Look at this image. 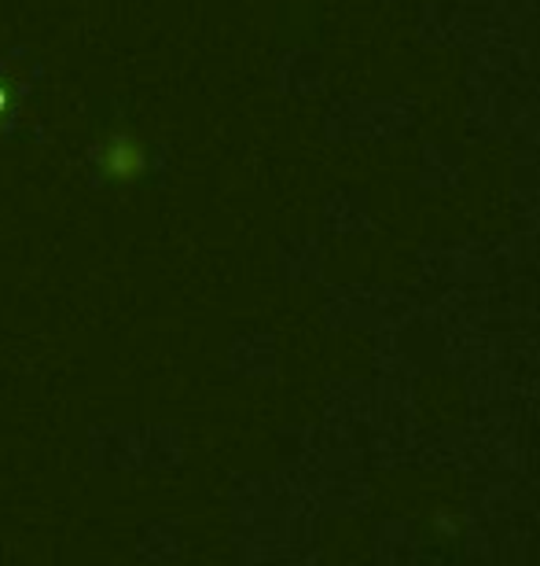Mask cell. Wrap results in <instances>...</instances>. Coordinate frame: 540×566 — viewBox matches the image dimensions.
Returning a JSON list of instances; mask_svg holds the SVG:
<instances>
[{
    "mask_svg": "<svg viewBox=\"0 0 540 566\" xmlns=\"http://www.w3.org/2000/svg\"><path fill=\"white\" fill-rule=\"evenodd\" d=\"M104 169L115 180H133L144 169V155H140V147L133 144V140H115L110 144V151H104Z\"/></svg>",
    "mask_w": 540,
    "mask_h": 566,
    "instance_id": "cell-1",
    "label": "cell"
}]
</instances>
